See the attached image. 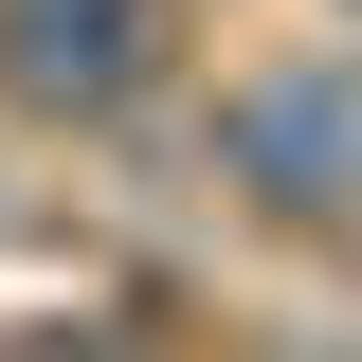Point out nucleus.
Listing matches in <instances>:
<instances>
[{"label":"nucleus","mask_w":362,"mask_h":362,"mask_svg":"<svg viewBox=\"0 0 362 362\" xmlns=\"http://www.w3.org/2000/svg\"><path fill=\"white\" fill-rule=\"evenodd\" d=\"M145 90H181V0H0L18 127H127Z\"/></svg>","instance_id":"f03ea898"},{"label":"nucleus","mask_w":362,"mask_h":362,"mask_svg":"<svg viewBox=\"0 0 362 362\" xmlns=\"http://www.w3.org/2000/svg\"><path fill=\"white\" fill-rule=\"evenodd\" d=\"M218 181L254 218H362V54L308 37V54H254L218 90Z\"/></svg>","instance_id":"f257e3e1"}]
</instances>
